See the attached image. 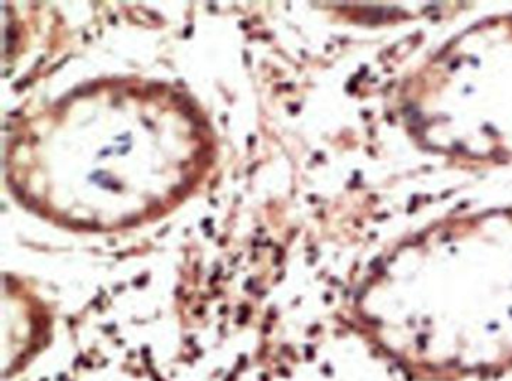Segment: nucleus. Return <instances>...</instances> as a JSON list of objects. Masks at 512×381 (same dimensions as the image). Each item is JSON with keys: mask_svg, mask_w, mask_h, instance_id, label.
I'll return each instance as SVG.
<instances>
[{"mask_svg": "<svg viewBox=\"0 0 512 381\" xmlns=\"http://www.w3.org/2000/svg\"><path fill=\"white\" fill-rule=\"evenodd\" d=\"M11 191H13V194L16 195L17 200L22 201V203H26V200H28V197H26L25 189L22 188V186L17 185L16 182H11Z\"/></svg>", "mask_w": 512, "mask_h": 381, "instance_id": "f257e3e1", "label": "nucleus"}, {"mask_svg": "<svg viewBox=\"0 0 512 381\" xmlns=\"http://www.w3.org/2000/svg\"><path fill=\"white\" fill-rule=\"evenodd\" d=\"M5 32H7V35H5L7 42H11V39H13L14 42L17 38H19V33H17L16 27H14L13 24H10Z\"/></svg>", "mask_w": 512, "mask_h": 381, "instance_id": "f03ea898", "label": "nucleus"}, {"mask_svg": "<svg viewBox=\"0 0 512 381\" xmlns=\"http://www.w3.org/2000/svg\"><path fill=\"white\" fill-rule=\"evenodd\" d=\"M185 192H187V189L184 188V186H175V188L172 189V195H175L178 200H182V198L185 197Z\"/></svg>", "mask_w": 512, "mask_h": 381, "instance_id": "7ed1b4c3", "label": "nucleus"}, {"mask_svg": "<svg viewBox=\"0 0 512 381\" xmlns=\"http://www.w3.org/2000/svg\"><path fill=\"white\" fill-rule=\"evenodd\" d=\"M38 204H40V201H38V198L28 197V200H26L25 206L28 207V209H37Z\"/></svg>", "mask_w": 512, "mask_h": 381, "instance_id": "20e7f679", "label": "nucleus"}, {"mask_svg": "<svg viewBox=\"0 0 512 381\" xmlns=\"http://www.w3.org/2000/svg\"><path fill=\"white\" fill-rule=\"evenodd\" d=\"M140 222V219L137 218V216H130V218H125L124 221H122V225H124V227H130V225H136V224H139Z\"/></svg>", "mask_w": 512, "mask_h": 381, "instance_id": "39448f33", "label": "nucleus"}, {"mask_svg": "<svg viewBox=\"0 0 512 381\" xmlns=\"http://www.w3.org/2000/svg\"><path fill=\"white\" fill-rule=\"evenodd\" d=\"M191 30H193V27H188L187 30H185V36H190L191 35Z\"/></svg>", "mask_w": 512, "mask_h": 381, "instance_id": "423d86ee", "label": "nucleus"}, {"mask_svg": "<svg viewBox=\"0 0 512 381\" xmlns=\"http://www.w3.org/2000/svg\"><path fill=\"white\" fill-rule=\"evenodd\" d=\"M254 140H256V138L250 137V141H248V144H250L251 146V144H254Z\"/></svg>", "mask_w": 512, "mask_h": 381, "instance_id": "0eeeda50", "label": "nucleus"}, {"mask_svg": "<svg viewBox=\"0 0 512 381\" xmlns=\"http://www.w3.org/2000/svg\"><path fill=\"white\" fill-rule=\"evenodd\" d=\"M262 381H268V375H262Z\"/></svg>", "mask_w": 512, "mask_h": 381, "instance_id": "6e6552de", "label": "nucleus"}]
</instances>
